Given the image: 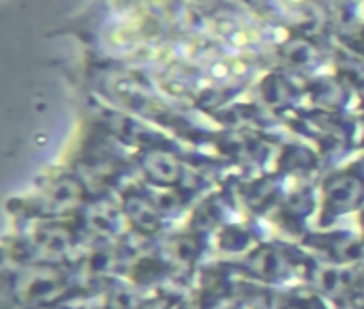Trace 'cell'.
Masks as SVG:
<instances>
[{"mask_svg": "<svg viewBox=\"0 0 364 309\" xmlns=\"http://www.w3.org/2000/svg\"><path fill=\"white\" fill-rule=\"evenodd\" d=\"M358 296H360V300H362V305H364V275H362V283H360V292H358Z\"/></svg>", "mask_w": 364, "mask_h": 309, "instance_id": "6da1fadb", "label": "cell"}]
</instances>
